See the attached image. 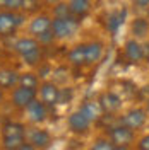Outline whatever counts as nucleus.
<instances>
[{"label":"nucleus","mask_w":149,"mask_h":150,"mask_svg":"<svg viewBox=\"0 0 149 150\" xmlns=\"http://www.w3.org/2000/svg\"><path fill=\"white\" fill-rule=\"evenodd\" d=\"M69 7L74 17H84L91 10V0H70Z\"/></svg>","instance_id":"6ab92c4d"},{"label":"nucleus","mask_w":149,"mask_h":150,"mask_svg":"<svg viewBox=\"0 0 149 150\" xmlns=\"http://www.w3.org/2000/svg\"><path fill=\"white\" fill-rule=\"evenodd\" d=\"M125 16H127L125 10L112 12V14L106 17V28H108V31H110V33H117V31L122 28V24H123V21H125Z\"/></svg>","instance_id":"aec40b11"},{"label":"nucleus","mask_w":149,"mask_h":150,"mask_svg":"<svg viewBox=\"0 0 149 150\" xmlns=\"http://www.w3.org/2000/svg\"><path fill=\"white\" fill-rule=\"evenodd\" d=\"M67 125H69V130L72 133H75V135H86L93 123L87 120V116L81 109H77V111L70 112V116L67 118Z\"/></svg>","instance_id":"0eeeda50"},{"label":"nucleus","mask_w":149,"mask_h":150,"mask_svg":"<svg viewBox=\"0 0 149 150\" xmlns=\"http://www.w3.org/2000/svg\"><path fill=\"white\" fill-rule=\"evenodd\" d=\"M148 111H146V108H140V106H135V108H130L129 111L125 112L123 116L120 118V123L123 126H127V128H130V130L137 131L140 130L146 121H148Z\"/></svg>","instance_id":"7ed1b4c3"},{"label":"nucleus","mask_w":149,"mask_h":150,"mask_svg":"<svg viewBox=\"0 0 149 150\" xmlns=\"http://www.w3.org/2000/svg\"><path fill=\"white\" fill-rule=\"evenodd\" d=\"M28 142L33 143L38 150H47L52 145V135L48 130L43 128H33L28 133Z\"/></svg>","instance_id":"9b49d317"},{"label":"nucleus","mask_w":149,"mask_h":150,"mask_svg":"<svg viewBox=\"0 0 149 150\" xmlns=\"http://www.w3.org/2000/svg\"><path fill=\"white\" fill-rule=\"evenodd\" d=\"M113 149H115V145L110 138H98L91 145V150H113Z\"/></svg>","instance_id":"393cba45"},{"label":"nucleus","mask_w":149,"mask_h":150,"mask_svg":"<svg viewBox=\"0 0 149 150\" xmlns=\"http://www.w3.org/2000/svg\"><path fill=\"white\" fill-rule=\"evenodd\" d=\"M19 85V74L10 70V68H2L0 70V89H16Z\"/></svg>","instance_id":"dca6fc26"},{"label":"nucleus","mask_w":149,"mask_h":150,"mask_svg":"<svg viewBox=\"0 0 149 150\" xmlns=\"http://www.w3.org/2000/svg\"><path fill=\"white\" fill-rule=\"evenodd\" d=\"M72 101V89L65 87V89H60V97H58V103L60 104H69Z\"/></svg>","instance_id":"a878e982"},{"label":"nucleus","mask_w":149,"mask_h":150,"mask_svg":"<svg viewBox=\"0 0 149 150\" xmlns=\"http://www.w3.org/2000/svg\"><path fill=\"white\" fill-rule=\"evenodd\" d=\"M26 142V135H2V147L5 150H17Z\"/></svg>","instance_id":"412c9836"},{"label":"nucleus","mask_w":149,"mask_h":150,"mask_svg":"<svg viewBox=\"0 0 149 150\" xmlns=\"http://www.w3.org/2000/svg\"><path fill=\"white\" fill-rule=\"evenodd\" d=\"M14 50L28 65H36L41 62V45L36 38L28 36V38H19L14 45Z\"/></svg>","instance_id":"f257e3e1"},{"label":"nucleus","mask_w":149,"mask_h":150,"mask_svg":"<svg viewBox=\"0 0 149 150\" xmlns=\"http://www.w3.org/2000/svg\"><path fill=\"white\" fill-rule=\"evenodd\" d=\"M108 138L113 142V145H125L129 147L132 142L135 140V131L123 126V125H117V126H112L108 130Z\"/></svg>","instance_id":"423d86ee"},{"label":"nucleus","mask_w":149,"mask_h":150,"mask_svg":"<svg viewBox=\"0 0 149 150\" xmlns=\"http://www.w3.org/2000/svg\"><path fill=\"white\" fill-rule=\"evenodd\" d=\"M69 63L74 67H82L86 65V45H77L69 51Z\"/></svg>","instance_id":"f3484780"},{"label":"nucleus","mask_w":149,"mask_h":150,"mask_svg":"<svg viewBox=\"0 0 149 150\" xmlns=\"http://www.w3.org/2000/svg\"><path fill=\"white\" fill-rule=\"evenodd\" d=\"M2 135H26V126L17 121H9L4 125Z\"/></svg>","instance_id":"5701e85b"},{"label":"nucleus","mask_w":149,"mask_h":150,"mask_svg":"<svg viewBox=\"0 0 149 150\" xmlns=\"http://www.w3.org/2000/svg\"><path fill=\"white\" fill-rule=\"evenodd\" d=\"M98 103L101 106L103 112H108V114H115L122 109V97L118 94L112 92V91H106L100 96Z\"/></svg>","instance_id":"9d476101"},{"label":"nucleus","mask_w":149,"mask_h":150,"mask_svg":"<svg viewBox=\"0 0 149 150\" xmlns=\"http://www.w3.org/2000/svg\"><path fill=\"white\" fill-rule=\"evenodd\" d=\"M123 55L130 63H140L146 56V51H144V46L139 43V39L130 38L123 45Z\"/></svg>","instance_id":"1a4fd4ad"},{"label":"nucleus","mask_w":149,"mask_h":150,"mask_svg":"<svg viewBox=\"0 0 149 150\" xmlns=\"http://www.w3.org/2000/svg\"><path fill=\"white\" fill-rule=\"evenodd\" d=\"M130 33L134 34V38H135V39L146 38V36L149 34V22H148V19H144V17H135L134 21H132Z\"/></svg>","instance_id":"a211bd4d"},{"label":"nucleus","mask_w":149,"mask_h":150,"mask_svg":"<svg viewBox=\"0 0 149 150\" xmlns=\"http://www.w3.org/2000/svg\"><path fill=\"white\" fill-rule=\"evenodd\" d=\"M19 85L22 87H29V89H36L39 85V79L36 74H31V72H24V74H19Z\"/></svg>","instance_id":"4be33fe9"},{"label":"nucleus","mask_w":149,"mask_h":150,"mask_svg":"<svg viewBox=\"0 0 149 150\" xmlns=\"http://www.w3.org/2000/svg\"><path fill=\"white\" fill-rule=\"evenodd\" d=\"M22 2H24V0H7V5H5V10L19 12V10H22Z\"/></svg>","instance_id":"bb28decb"},{"label":"nucleus","mask_w":149,"mask_h":150,"mask_svg":"<svg viewBox=\"0 0 149 150\" xmlns=\"http://www.w3.org/2000/svg\"><path fill=\"white\" fill-rule=\"evenodd\" d=\"M5 5H7V0H0V10H5Z\"/></svg>","instance_id":"473e14b6"},{"label":"nucleus","mask_w":149,"mask_h":150,"mask_svg":"<svg viewBox=\"0 0 149 150\" xmlns=\"http://www.w3.org/2000/svg\"><path fill=\"white\" fill-rule=\"evenodd\" d=\"M36 96H38L36 89H29V87L17 85V87L12 91V97H10V101H12V104H14L17 109H26L34 99H38Z\"/></svg>","instance_id":"39448f33"},{"label":"nucleus","mask_w":149,"mask_h":150,"mask_svg":"<svg viewBox=\"0 0 149 150\" xmlns=\"http://www.w3.org/2000/svg\"><path fill=\"white\" fill-rule=\"evenodd\" d=\"M53 17H72V12H70V7L69 4H64V2H58L57 5H53Z\"/></svg>","instance_id":"b1692460"},{"label":"nucleus","mask_w":149,"mask_h":150,"mask_svg":"<svg viewBox=\"0 0 149 150\" xmlns=\"http://www.w3.org/2000/svg\"><path fill=\"white\" fill-rule=\"evenodd\" d=\"M2 101H4V89H0V104H2Z\"/></svg>","instance_id":"f704fd0d"},{"label":"nucleus","mask_w":149,"mask_h":150,"mask_svg":"<svg viewBox=\"0 0 149 150\" xmlns=\"http://www.w3.org/2000/svg\"><path fill=\"white\" fill-rule=\"evenodd\" d=\"M105 53V46L101 41H91L86 43V65L93 67L96 63H100V60L103 58Z\"/></svg>","instance_id":"4468645a"},{"label":"nucleus","mask_w":149,"mask_h":150,"mask_svg":"<svg viewBox=\"0 0 149 150\" xmlns=\"http://www.w3.org/2000/svg\"><path fill=\"white\" fill-rule=\"evenodd\" d=\"M146 111H148V114H149V101H148V106H146Z\"/></svg>","instance_id":"c9c22d12"},{"label":"nucleus","mask_w":149,"mask_h":150,"mask_svg":"<svg viewBox=\"0 0 149 150\" xmlns=\"http://www.w3.org/2000/svg\"><path fill=\"white\" fill-rule=\"evenodd\" d=\"M38 9V0H24L22 2V10H36Z\"/></svg>","instance_id":"cd10ccee"},{"label":"nucleus","mask_w":149,"mask_h":150,"mask_svg":"<svg viewBox=\"0 0 149 150\" xmlns=\"http://www.w3.org/2000/svg\"><path fill=\"white\" fill-rule=\"evenodd\" d=\"M17 150H38V149L34 147V145H33V143H29V142L26 140L24 143H22V145H21V147H19Z\"/></svg>","instance_id":"7c9ffc66"},{"label":"nucleus","mask_w":149,"mask_h":150,"mask_svg":"<svg viewBox=\"0 0 149 150\" xmlns=\"http://www.w3.org/2000/svg\"><path fill=\"white\" fill-rule=\"evenodd\" d=\"M79 109L87 116V120H89L91 123L101 120V116L105 114L98 101H84V103L81 104V108H79Z\"/></svg>","instance_id":"2eb2a0df"},{"label":"nucleus","mask_w":149,"mask_h":150,"mask_svg":"<svg viewBox=\"0 0 149 150\" xmlns=\"http://www.w3.org/2000/svg\"><path fill=\"white\" fill-rule=\"evenodd\" d=\"M45 2H47V4H52V5H57L60 0H45Z\"/></svg>","instance_id":"72a5a7b5"},{"label":"nucleus","mask_w":149,"mask_h":150,"mask_svg":"<svg viewBox=\"0 0 149 150\" xmlns=\"http://www.w3.org/2000/svg\"><path fill=\"white\" fill-rule=\"evenodd\" d=\"M79 28V21L77 17H65V19H60V17H53L52 21V33L55 39H67L74 34Z\"/></svg>","instance_id":"f03ea898"},{"label":"nucleus","mask_w":149,"mask_h":150,"mask_svg":"<svg viewBox=\"0 0 149 150\" xmlns=\"http://www.w3.org/2000/svg\"><path fill=\"white\" fill-rule=\"evenodd\" d=\"M24 16H21L19 12L12 10H0V36H9L12 34L17 26L22 24Z\"/></svg>","instance_id":"20e7f679"},{"label":"nucleus","mask_w":149,"mask_h":150,"mask_svg":"<svg viewBox=\"0 0 149 150\" xmlns=\"http://www.w3.org/2000/svg\"><path fill=\"white\" fill-rule=\"evenodd\" d=\"M113 150H129V147H125V145H115Z\"/></svg>","instance_id":"2f4dec72"},{"label":"nucleus","mask_w":149,"mask_h":150,"mask_svg":"<svg viewBox=\"0 0 149 150\" xmlns=\"http://www.w3.org/2000/svg\"><path fill=\"white\" fill-rule=\"evenodd\" d=\"M132 2H134V5L139 7V9H146V7H149V0H132Z\"/></svg>","instance_id":"c756f323"},{"label":"nucleus","mask_w":149,"mask_h":150,"mask_svg":"<svg viewBox=\"0 0 149 150\" xmlns=\"http://www.w3.org/2000/svg\"><path fill=\"white\" fill-rule=\"evenodd\" d=\"M137 150H149V133L137 142Z\"/></svg>","instance_id":"c85d7f7f"},{"label":"nucleus","mask_w":149,"mask_h":150,"mask_svg":"<svg viewBox=\"0 0 149 150\" xmlns=\"http://www.w3.org/2000/svg\"><path fill=\"white\" fill-rule=\"evenodd\" d=\"M50 29H52V19L47 14L34 16L33 21L29 22V34H33V38H39L43 33H47Z\"/></svg>","instance_id":"ddd939ff"},{"label":"nucleus","mask_w":149,"mask_h":150,"mask_svg":"<svg viewBox=\"0 0 149 150\" xmlns=\"http://www.w3.org/2000/svg\"><path fill=\"white\" fill-rule=\"evenodd\" d=\"M0 55H2V48H0Z\"/></svg>","instance_id":"e433bc0d"},{"label":"nucleus","mask_w":149,"mask_h":150,"mask_svg":"<svg viewBox=\"0 0 149 150\" xmlns=\"http://www.w3.org/2000/svg\"><path fill=\"white\" fill-rule=\"evenodd\" d=\"M24 111H26V114H28L29 121L43 123L45 120H47V116H48V106H45L39 99H34Z\"/></svg>","instance_id":"f8f14e48"},{"label":"nucleus","mask_w":149,"mask_h":150,"mask_svg":"<svg viewBox=\"0 0 149 150\" xmlns=\"http://www.w3.org/2000/svg\"><path fill=\"white\" fill-rule=\"evenodd\" d=\"M58 97H60V89L55 82H43L39 85V101L45 106H48V108L57 106Z\"/></svg>","instance_id":"6e6552de"}]
</instances>
